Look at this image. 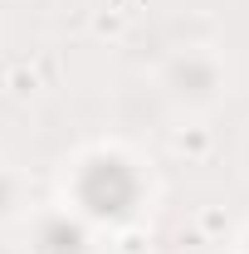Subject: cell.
<instances>
[{
	"instance_id": "3957f363",
	"label": "cell",
	"mask_w": 249,
	"mask_h": 254,
	"mask_svg": "<svg viewBox=\"0 0 249 254\" xmlns=\"http://www.w3.org/2000/svg\"><path fill=\"white\" fill-rule=\"evenodd\" d=\"M0 205H5V181H0Z\"/></svg>"
},
{
	"instance_id": "7a4b0ae2",
	"label": "cell",
	"mask_w": 249,
	"mask_h": 254,
	"mask_svg": "<svg viewBox=\"0 0 249 254\" xmlns=\"http://www.w3.org/2000/svg\"><path fill=\"white\" fill-rule=\"evenodd\" d=\"M39 245H44V254H78L83 250V230L73 220H63V215H54L39 230Z\"/></svg>"
},
{
	"instance_id": "6da1fadb",
	"label": "cell",
	"mask_w": 249,
	"mask_h": 254,
	"mask_svg": "<svg viewBox=\"0 0 249 254\" xmlns=\"http://www.w3.org/2000/svg\"><path fill=\"white\" fill-rule=\"evenodd\" d=\"M137 195H142V181H137V171L123 157H93L83 166V176H78V200L88 205V215H98V220L127 215L137 205Z\"/></svg>"
}]
</instances>
